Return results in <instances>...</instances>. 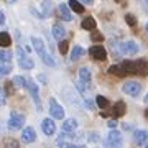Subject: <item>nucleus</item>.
<instances>
[{
  "label": "nucleus",
  "mask_w": 148,
  "mask_h": 148,
  "mask_svg": "<svg viewBox=\"0 0 148 148\" xmlns=\"http://www.w3.org/2000/svg\"><path fill=\"white\" fill-rule=\"evenodd\" d=\"M68 48H69V41H66V40H61V43H59V53H61V54H66V53H68Z\"/></svg>",
  "instance_id": "31"
},
{
  "label": "nucleus",
  "mask_w": 148,
  "mask_h": 148,
  "mask_svg": "<svg viewBox=\"0 0 148 148\" xmlns=\"http://www.w3.org/2000/svg\"><path fill=\"white\" fill-rule=\"evenodd\" d=\"M120 48H122V53L125 54H137L138 51H140V48H138V45L135 41H125V43H120Z\"/></svg>",
  "instance_id": "9"
},
{
  "label": "nucleus",
  "mask_w": 148,
  "mask_h": 148,
  "mask_svg": "<svg viewBox=\"0 0 148 148\" xmlns=\"http://www.w3.org/2000/svg\"><path fill=\"white\" fill-rule=\"evenodd\" d=\"M21 140L25 143H33L36 140V132H35V128L33 127H27L23 128V132H21Z\"/></svg>",
  "instance_id": "11"
},
{
  "label": "nucleus",
  "mask_w": 148,
  "mask_h": 148,
  "mask_svg": "<svg viewBox=\"0 0 148 148\" xmlns=\"http://www.w3.org/2000/svg\"><path fill=\"white\" fill-rule=\"evenodd\" d=\"M16 56H18V64H20L21 69H33V66H35L33 59L28 56L27 51H25L21 46L16 48Z\"/></svg>",
  "instance_id": "1"
},
{
  "label": "nucleus",
  "mask_w": 148,
  "mask_h": 148,
  "mask_svg": "<svg viewBox=\"0 0 148 148\" xmlns=\"http://www.w3.org/2000/svg\"><path fill=\"white\" fill-rule=\"evenodd\" d=\"M69 8L73 12H76V13H84V7H82V3H79V0H69Z\"/></svg>",
  "instance_id": "19"
},
{
  "label": "nucleus",
  "mask_w": 148,
  "mask_h": 148,
  "mask_svg": "<svg viewBox=\"0 0 148 148\" xmlns=\"http://www.w3.org/2000/svg\"><path fill=\"white\" fill-rule=\"evenodd\" d=\"M125 21H127V23H128V25H130L132 28L137 27V18H135L132 13H127V15H125Z\"/></svg>",
  "instance_id": "30"
},
{
  "label": "nucleus",
  "mask_w": 148,
  "mask_h": 148,
  "mask_svg": "<svg viewBox=\"0 0 148 148\" xmlns=\"http://www.w3.org/2000/svg\"><path fill=\"white\" fill-rule=\"evenodd\" d=\"M135 69H137V74L145 76L148 73V61L147 59H137L135 61Z\"/></svg>",
  "instance_id": "15"
},
{
  "label": "nucleus",
  "mask_w": 148,
  "mask_h": 148,
  "mask_svg": "<svg viewBox=\"0 0 148 148\" xmlns=\"http://www.w3.org/2000/svg\"><path fill=\"white\" fill-rule=\"evenodd\" d=\"M95 102H97L99 109H107V107H109V101H107L104 95H97V97H95Z\"/></svg>",
  "instance_id": "26"
},
{
  "label": "nucleus",
  "mask_w": 148,
  "mask_h": 148,
  "mask_svg": "<svg viewBox=\"0 0 148 148\" xmlns=\"http://www.w3.org/2000/svg\"><path fill=\"white\" fill-rule=\"evenodd\" d=\"M145 102H147V104H148V94L145 95Z\"/></svg>",
  "instance_id": "40"
},
{
  "label": "nucleus",
  "mask_w": 148,
  "mask_h": 148,
  "mask_svg": "<svg viewBox=\"0 0 148 148\" xmlns=\"http://www.w3.org/2000/svg\"><path fill=\"white\" fill-rule=\"evenodd\" d=\"M90 40H92V41H95V40H97V41H102L104 36H102L99 32H94V30H92V33H90Z\"/></svg>",
  "instance_id": "32"
},
{
  "label": "nucleus",
  "mask_w": 148,
  "mask_h": 148,
  "mask_svg": "<svg viewBox=\"0 0 148 148\" xmlns=\"http://www.w3.org/2000/svg\"><path fill=\"white\" fill-rule=\"evenodd\" d=\"M3 147H18V142L16 140H12V138H7V140H3Z\"/></svg>",
  "instance_id": "33"
},
{
  "label": "nucleus",
  "mask_w": 148,
  "mask_h": 148,
  "mask_svg": "<svg viewBox=\"0 0 148 148\" xmlns=\"http://www.w3.org/2000/svg\"><path fill=\"white\" fill-rule=\"evenodd\" d=\"M133 142H135V145H147L148 132L147 130H135L133 132Z\"/></svg>",
  "instance_id": "12"
},
{
  "label": "nucleus",
  "mask_w": 148,
  "mask_h": 148,
  "mask_svg": "<svg viewBox=\"0 0 148 148\" xmlns=\"http://www.w3.org/2000/svg\"><path fill=\"white\" fill-rule=\"evenodd\" d=\"M64 35H66V30H64L63 25H59V23H56L53 27V36L56 38V40H63Z\"/></svg>",
  "instance_id": "18"
},
{
  "label": "nucleus",
  "mask_w": 148,
  "mask_h": 148,
  "mask_svg": "<svg viewBox=\"0 0 148 148\" xmlns=\"http://www.w3.org/2000/svg\"><path fill=\"white\" fill-rule=\"evenodd\" d=\"M79 2H82V3H86V5H92V0H79Z\"/></svg>",
  "instance_id": "39"
},
{
  "label": "nucleus",
  "mask_w": 148,
  "mask_h": 148,
  "mask_svg": "<svg viewBox=\"0 0 148 148\" xmlns=\"http://www.w3.org/2000/svg\"><path fill=\"white\" fill-rule=\"evenodd\" d=\"M77 128V122L74 120V119H68V120L63 122V130L64 132H74Z\"/></svg>",
  "instance_id": "17"
},
{
  "label": "nucleus",
  "mask_w": 148,
  "mask_h": 148,
  "mask_svg": "<svg viewBox=\"0 0 148 148\" xmlns=\"http://www.w3.org/2000/svg\"><path fill=\"white\" fill-rule=\"evenodd\" d=\"M82 28L84 30H89V32L95 30V20L92 16H86L84 20H82Z\"/></svg>",
  "instance_id": "21"
},
{
  "label": "nucleus",
  "mask_w": 148,
  "mask_h": 148,
  "mask_svg": "<svg viewBox=\"0 0 148 148\" xmlns=\"http://www.w3.org/2000/svg\"><path fill=\"white\" fill-rule=\"evenodd\" d=\"M13 87H15L13 81H12V82H7V84H5V92L8 95H12V94H13Z\"/></svg>",
  "instance_id": "34"
},
{
  "label": "nucleus",
  "mask_w": 148,
  "mask_h": 148,
  "mask_svg": "<svg viewBox=\"0 0 148 148\" xmlns=\"http://www.w3.org/2000/svg\"><path fill=\"white\" fill-rule=\"evenodd\" d=\"M13 2H15V0H8V3H13Z\"/></svg>",
  "instance_id": "42"
},
{
  "label": "nucleus",
  "mask_w": 148,
  "mask_h": 148,
  "mask_svg": "<svg viewBox=\"0 0 148 148\" xmlns=\"http://www.w3.org/2000/svg\"><path fill=\"white\" fill-rule=\"evenodd\" d=\"M145 117H147V119H148V109H147V110H145Z\"/></svg>",
  "instance_id": "41"
},
{
  "label": "nucleus",
  "mask_w": 148,
  "mask_h": 148,
  "mask_svg": "<svg viewBox=\"0 0 148 148\" xmlns=\"http://www.w3.org/2000/svg\"><path fill=\"white\" fill-rule=\"evenodd\" d=\"M49 112H51L53 119H58V120L64 119V109L54 99H49Z\"/></svg>",
  "instance_id": "6"
},
{
  "label": "nucleus",
  "mask_w": 148,
  "mask_h": 148,
  "mask_svg": "<svg viewBox=\"0 0 148 148\" xmlns=\"http://www.w3.org/2000/svg\"><path fill=\"white\" fill-rule=\"evenodd\" d=\"M147 145H148V142H147Z\"/></svg>",
  "instance_id": "45"
},
{
  "label": "nucleus",
  "mask_w": 148,
  "mask_h": 148,
  "mask_svg": "<svg viewBox=\"0 0 148 148\" xmlns=\"http://www.w3.org/2000/svg\"><path fill=\"white\" fill-rule=\"evenodd\" d=\"M107 125H109V127H112V128H115L117 127V122L115 120H109V122H107Z\"/></svg>",
  "instance_id": "37"
},
{
  "label": "nucleus",
  "mask_w": 148,
  "mask_h": 148,
  "mask_svg": "<svg viewBox=\"0 0 148 148\" xmlns=\"http://www.w3.org/2000/svg\"><path fill=\"white\" fill-rule=\"evenodd\" d=\"M89 54L92 59H97V61H104V59L107 58V51L106 48L101 46V45H97V46H92L89 49Z\"/></svg>",
  "instance_id": "7"
},
{
  "label": "nucleus",
  "mask_w": 148,
  "mask_h": 148,
  "mask_svg": "<svg viewBox=\"0 0 148 148\" xmlns=\"http://www.w3.org/2000/svg\"><path fill=\"white\" fill-rule=\"evenodd\" d=\"M27 89L30 90V94H32L33 101H35V104H36L38 110H43L41 109V102H40V95H38V86L35 84V81L33 79H27Z\"/></svg>",
  "instance_id": "5"
},
{
  "label": "nucleus",
  "mask_w": 148,
  "mask_h": 148,
  "mask_svg": "<svg viewBox=\"0 0 148 148\" xmlns=\"http://www.w3.org/2000/svg\"><path fill=\"white\" fill-rule=\"evenodd\" d=\"M79 81L86 87H92V74H90V69L89 68H81L79 69Z\"/></svg>",
  "instance_id": "8"
},
{
  "label": "nucleus",
  "mask_w": 148,
  "mask_h": 148,
  "mask_svg": "<svg viewBox=\"0 0 148 148\" xmlns=\"http://www.w3.org/2000/svg\"><path fill=\"white\" fill-rule=\"evenodd\" d=\"M13 84H15V87H27V79L21 77V76H15L13 77Z\"/></svg>",
  "instance_id": "27"
},
{
  "label": "nucleus",
  "mask_w": 148,
  "mask_h": 148,
  "mask_svg": "<svg viewBox=\"0 0 148 148\" xmlns=\"http://www.w3.org/2000/svg\"><path fill=\"white\" fill-rule=\"evenodd\" d=\"M32 43H33L35 51L40 54V58H43V56L46 54V48H45V43H43V40H40V38H36V36H33V38H32Z\"/></svg>",
  "instance_id": "13"
},
{
  "label": "nucleus",
  "mask_w": 148,
  "mask_h": 148,
  "mask_svg": "<svg viewBox=\"0 0 148 148\" xmlns=\"http://www.w3.org/2000/svg\"><path fill=\"white\" fill-rule=\"evenodd\" d=\"M122 133L117 132V130H112V132H109V135L106 137V140H104V145L106 147H119V145H122Z\"/></svg>",
  "instance_id": "4"
},
{
  "label": "nucleus",
  "mask_w": 148,
  "mask_h": 148,
  "mask_svg": "<svg viewBox=\"0 0 148 148\" xmlns=\"http://www.w3.org/2000/svg\"><path fill=\"white\" fill-rule=\"evenodd\" d=\"M41 130L45 135H54V132H56V125H54V122L51 120V119H45V120L41 122Z\"/></svg>",
  "instance_id": "10"
},
{
  "label": "nucleus",
  "mask_w": 148,
  "mask_h": 148,
  "mask_svg": "<svg viewBox=\"0 0 148 148\" xmlns=\"http://www.w3.org/2000/svg\"><path fill=\"white\" fill-rule=\"evenodd\" d=\"M117 2H120V0H117Z\"/></svg>",
  "instance_id": "44"
},
{
  "label": "nucleus",
  "mask_w": 148,
  "mask_h": 148,
  "mask_svg": "<svg viewBox=\"0 0 148 148\" xmlns=\"http://www.w3.org/2000/svg\"><path fill=\"white\" fill-rule=\"evenodd\" d=\"M147 32H148V23H147Z\"/></svg>",
  "instance_id": "43"
},
{
  "label": "nucleus",
  "mask_w": 148,
  "mask_h": 148,
  "mask_svg": "<svg viewBox=\"0 0 148 148\" xmlns=\"http://www.w3.org/2000/svg\"><path fill=\"white\" fill-rule=\"evenodd\" d=\"M109 73L117 76V77H123V76L127 74V71L122 68V66H110V68H109Z\"/></svg>",
  "instance_id": "22"
},
{
  "label": "nucleus",
  "mask_w": 148,
  "mask_h": 148,
  "mask_svg": "<svg viewBox=\"0 0 148 148\" xmlns=\"http://www.w3.org/2000/svg\"><path fill=\"white\" fill-rule=\"evenodd\" d=\"M10 73H12L10 63H5V64H2V66H0V76H7V74H10Z\"/></svg>",
  "instance_id": "29"
},
{
  "label": "nucleus",
  "mask_w": 148,
  "mask_h": 148,
  "mask_svg": "<svg viewBox=\"0 0 148 148\" xmlns=\"http://www.w3.org/2000/svg\"><path fill=\"white\" fill-rule=\"evenodd\" d=\"M122 68L127 71V74H137V69H135V61H122Z\"/></svg>",
  "instance_id": "20"
},
{
  "label": "nucleus",
  "mask_w": 148,
  "mask_h": 148,
  "mask_svg": "<svg viewBox=\"0 0 148 148\" xmlns=\"http://www.w3.org/2000/svg\"><path fill=\"white\" fill-rule=\"evenodd\" d=\"M123 92L130 97H138L140 92H142V84L140 82H135V81H128L123 84Z\"/></svg>",
  "instance_id": "2"
},
{
  "label": "nucleus",
  "mask_w": 148,
  "mask_h": 148,
  "mask_svg": "<svg viewBox=\"0 0 148 148\" xmlns=\"http://www.w3.org/2000/svg\"><path fill=\"white\" fill-rule=\"evenodd\" d=\"M125 110H127V106H125V102H115V106H114V109H112V115L114 117H122L123 114H125Z\"/></svg>",
  "instance_id": "16"
},
{
  "label": "nucleus",
  "mask_w": 148,
  "mask_h": 148,
  "mask_svg": "<svg viewBox=\"0 0 148 148\" xmlns=\"http://www.w3.org/2000/svg\"><path fill=\"white\" fill-rule=\"evenodd\" d=\"M10 45H12L10 35H8V33H5V32H2V33H0V46L7 48V46H10Z\"/></svg>",
  "instance_id": "23"
},
{
  "label": "nucleus",
  "mask_w": 148,
  "mask_h": 148,
  "mask_svg": "<svg viewBox=\"0 0 148 148\" xmlns=\"http://www.w3.org/2000/svg\"><path fill=\"white\" fill-rule=\"evenodd\" d=\"M89 142L90 143H97L99 142V133L97 132H90L89 133Z\"/></svg>",
  "instance_id": "35"
},
{
  "label": "nucleus",
  "mask_w": 148,
  "mask_h": 148,
  "mask_svg": "<svg viewBox=\"0 0 148 148\" xmlns=\"http://www.w3.org/2000/svg\"><path fill=\"white\" fill-rule=\"evenodd\" d=\"M23 123H25V117L18 114V112H12L10 114V120H8V128L10 130H20L23 127Z\"/></svg>",
  "instance_id": "3"
},
{
  "label": "nucleus",
  "mask_w": 148,
  "mask_h": 148,
  "mask_svg": "<svg viewBox=\"0 0 148 148\" xmlns=\"http://www.w3.org/2000/svg\"><path fill=\"white\" fill-rule=\"evenodd\" d=\"M43 16H48L51 13V0H43Z\"/></svg>",
  "instance_id": "28"
},
{
  "label": "nucleus",
  "mask_w": 148,
  "mask_h": 148,
  "mask_svg": "<svg viewBox=\"0 0 148 148\" xmlns=\"http://www.w3.org/2000/svg\"><path fill=\"white\" fill-rule=\"evenodd\" d=\"M5 95H7V92H5V89H2V87H0V106H3V104H5Z\"/></svg>",
  "instance_id": "36"
},
{
  "label": "nucleus",
  "mask_w": 148,
  "mask_h": 148,
  "mask_svg": "<svg viewBox=\"0 0 148 148\" xmlns=\"http://www.w3.org/2000/svg\"><path fill=\"white\" fill-rule=\"evenodd\" d=\"M3 21H5V15L3 12H0V25H3Z\"/></svg>",
  "instance_id": "38"
},
{
  "label": "nucleus",
  "mask_w": 148,
  "mask_h": 148,
  "mask_svg": "<svg viewBox=\"0 0 148 148\" xmlns=\"http://www.w3.org/2000/svg\"><path fill=\"white\" fill-rule=\"evenodd\" d=\"M12 61V53L7 49H0V63H10Z\"/></svg>",
  "instance_id": "25"
},
{
  "label": "nucleus",
  "mask_w": 148,
  "mask_h": 148,
  "mask_svg": "<svg viewBox=\"0 0 148 148\" xmlns=\"http://www.w3.org/2000/svg\"><path fill=\"white\" fill-rule=\"evenodd\" d=\"M58 13H59V16L66 21L73 20V15H71V12H69V5H66V3H61V5L58 7Z\"/></svg>",
  "instance_id": "14"
},
{
  "label": "nucleus",
  "mask_w": 148,
  "mask_h": 148,
  "mask_svg": "<svg viewBox=\"0 0 148 148\" xmlns=\"http://www.w3.org/2000/svg\"><path fill=\"white\" fill-rule=\"evenodd\" d=\"M81 56H84V48L74 46V48H73V51H71V59H73V61H77Z\"/></svg>",
  "instance_id": "24"
}]
</instances>
